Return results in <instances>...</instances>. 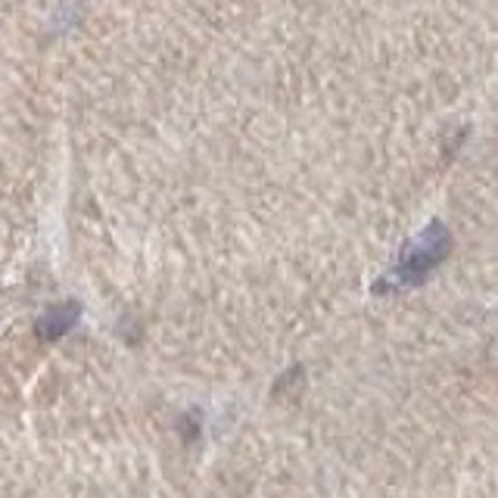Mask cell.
<instances>
[{
	"label": "cell",
	"instance_id": "obj_1",
	"mask_svg": "<svg viewBox=\"0 0 498 498\" xmlns=\"http://www.w3.org/2000/svg\"><path fill=\"white\" fill-rule=\"evenodd\" d=\"M78 314H81L78 302H62V306L47 308L35 324L37 339H41V343H53V339L66 337L75 327V321H78Z\"/></svg>",
	"mask_w": 498,
	"mask_h": 498
}]
</instances>
